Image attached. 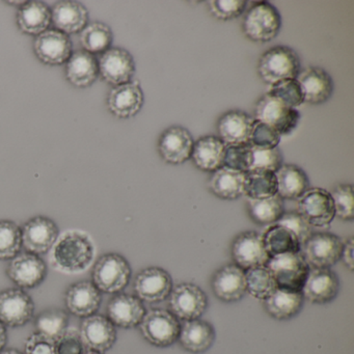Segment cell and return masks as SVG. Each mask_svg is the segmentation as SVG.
Wrapping results in <instances>:
<instances>
[{"label": "cell", "instance_id": "1", "mask_svg": "<svg viewBox=\"0 0 354 354\" xmlns=\"http://www.w3.org/2000/svg\"><path fill=\"white\" fill-rule=\"evenodd\" d=\"M95 254L92 237L80 230H70L59 236L51 248L50 263L64 274H80L92 266Z\"/></svg>", "mask_w": 354, "mask_h": 354}, {"label": "cell", "instance_id": "2", "mask_svg": "<svg viewBox=\"0 0 354 354\" xmlns=\"http://www.w3.org/2000/svg\"><path fill=\"white\" fill-rule=\"evenodd\" d=\"M300 71L299 55L293 48L285 45H277L268 49L259 59V76L269 86L283 80H296Z\"/></svg>", "mask_w": 354, "mask_h": 354}, {"label": "cell", "instance_id": "3", "mask_svg": "<svg viewBox=\"0 0 354 354\" xmlns=\"http://www.w3.org/2000/svg\"><path fill=\"white\" fill-rule=\"evenodd\" d=\"M281 28V13L268 1L254 3L244 14L242 32L252 42H270L279 36Z\"/></svg>", "mask_w": 354, "mask_h": 354}, {"label": "cell", "instance_id": "4", "mask_svg": "<svg viewBox=\"0 0 354 354\" xmlns=\"http://www.w3.org/2000/svg\"><path fill=\"white\" fill-rule=\"evenodd\" d=\"M131 266L125 257L117 252L103 254L92 270L93 283L101 293L117 294L123 291L131 279Z\"/></svg>", "mask_w": 354, "mask_h": 354}, {"label": "cell", "instance_id": "5", "mask_svg": "<svg viewBox=\"0 0 354 354\" xmlns=\"http://www.w3.org/2000/svg\"><path fill=\"white\" fill-rule=\"evenodd\" d=\"M138 327L151 345L167 348L178 341L181 322L169 310L153 308L146 312Z\"/></svg>", "mask_w": 354, "mask_h": 354}, {"label": "cell", "instance_id": "6", "mask_svg": "<svg viewBox=\"0 0 354 354\" xmlns=\"http://www.w3.org/2000/svg\"><path fill=\"white\" fill-rule=\"evenodd\" d=\"M300 118L301 115L297 109L288 106L267 93L257 101L254 107V120L270 126L281 136L293 133L299 124Z\"/></svg>", "mask_w": 354, "mask_h": 354}, {"label": "cell", "instance_id": "7", "mask_svg": "<svg viewBox=\"0 0 354 354\" xmlns=\"http://www.w3.org/2000/svg\"><path fill=\"white\" fill-rule=\"evenodd\" d=\"M343 241L329 232L313 233L300 248V254L312 269H330L341 258Z\"/></svg>", "mask_w": 354, "mask_h": 354}, {"label": "cell", "instance_id": "8", "mask_svg": "<svg viewBox=\"0 0 354 354\" xmlns=\"http://www.w3.org/2000/svg\"><path fill=\"white\" fill-rule=\"evenodd\" d=\"M266 267L270 270L277 288L291 291H301L310 271L300 252L271 257Z\"/></svg>", "mask_w": 354, "mask_h": 354}, {"label": "cell", "instance_id": "9", "mask_svg": "<svg viewBox=\"0 0 354 354\" xmlns=\"http://www.w3.org/2000/svg\"><path fill=\"white\" fill-rule=\"evenodd\" d=\"M169 310L180 321L200 319L208 308V296L196 283H181L167 297Z\"/></svg>", "mask_w": 354, "mask_h": 354}, {"label": "cell", "instance_id": "10", "mask_svg": "<svg viewBox=\"0 0 354 354\" xmlns=\"http://www.w3.org/2000/svg\"><path fill=\"white\" fill-rule=\"evenodd\" d=\"M99 77L113 86L128 84L136 72V61L131 53L122 47H111L98 59Z\"/></svg>", "mask_w": 354, "mask_h": 354}, {"label": "cell", "instance_id": "11", "mask_svg": "<svg viewBox=\"0 0 354 354\" xmlns=\"http://www.w3.org/2000/svg\"><path fill=\"white\" fill-rule=\"evenodd\" d=\"M173 288L171 274L161 267H147L140 270L134 279L133 289L136 297L147 304L165 301Z\"/></svg>", "mask_w": 354, "mask_h": 354}, {"label": "cell", "instance_id": "12", "mask_svg": "<svg viewBox=\"0 0 354 354\" xmlns=\"http://www.w3.org/2000/svg\"><path fill=\"white\" fill-rule=\"evenodd\" d=\"M296 211L313 227H327L335 217L330 192L319 187L310 188L298 198Z\"/></svg>", "mask_w": 354, "mask_h": 354}, {"label": "cell", "instance_id": "13", "mask_svg": "<svg viewBox=\"0 0 354 354\" xmlns=\"http://www.w3.org/2000/svg\"><path fill=\"white\" fill-rule=\"evenodd\" d=\"M59 236L55 221L46 216H36L21 227L22 248L35 254L50 252Z\"/></svg>", "mask_w": 354, "mask_h": 354}, {"label": "cell", "instance_id": "14", "mask_svg": "<svg viewBox=\"0 0 354 354\" xmlns=\"http://www.w3.org/2000/svg\"><path fill=\"white\" fill-rule=\"evenodd\" d=\"M35 304L21 288H10L0 292V322L6 326L20 327L34 317Z\"/></svg>", "mask_w": 354, "mask_h": 354}, {"label": "cell", "instance_id": "15", "mask_svg": "<svg viewBox=\"0 0 354 354\" xmlns=\"http://www.w3.org/2000/svg\"><path fill=\"white\" fill-rule=\"evenodd\" d=\"M48 269L46 263L32 252H19L10 260L7 275L21 289L39 287L46 279Z\"/></svg>", "mask_w": 354, "mask_h": 354}, {"label": "cell", "instance_id": "16", "mask_svg": "<svg viewBox=\"0 0 354 354\" xmlns=\"http://www.w3.org/2000/svg\"><path fill=\"white\" fill-rule=\"evenodd\" d=\"M194 142L189 130L182 126H171L159 136V156L169 165H183L192 157Z\"/></svg>", "mask_w": 354, "mask_h": 354}, {"label": "cell", "instance_id": "17", "mask_svg": "<svg viewBox=\"0 0 354 354\" xmlns=\"http://www.w3.org/2000/svg\"><path fill=\"white\" fill-rule=\"evenodd\" d=\"M34 53L45 65H63L73 53V44L68 35L55 28H49L35 39Z\"/></svg>", "mask_w": 354, "mask_h": 354}, {"label": "cell", "instance_id": "18", "mask_svg": "<svg viewBox=\"0 0 354 354\" xmlns=\"http://www.w3.org/2000/svg\"><path fill=\"white\" fill-rule=\"evenodd\" d=\"M231 257L234 264L244 271L265 266L269 260L262 235L254 231L242 232L234 238L231 244Z\"/></svg>", "mask_w": 354, "mask_h": 354}, {"label": "cell", "instance_id": "19", "mask_svg": "<svg viewBox=\"0 0 354 354\" xmlns=\"http://www.w3.org/2000/svg\"><path fill=\"white\" fill-rule=\"evenodd\" d=\"M80 337L86 350L104 353L115 345L117 329L107 317L94 314L82 320Z\"/></svg>", "mask_w": 354, "mask_h": 354}, {"label": "cell", "instance_id": "20", "mask_svg": "<svg viewBox=\"0 0 354 354\" xmlns=\"http://www.w3.org/2000/svg\"><path fill=\"white\" fill-rule=\"evenodd\" d=\"M210 283L215 297L225 304L240 301L248 293L245 271L235 264H227L217 269Z\"/></svg>", "mask_w": 354, "mask_h": 354}, {"label": "cell", "instance_id": "21", "mask_svg": "<svg viewBox=\"0 0 354 354\" xmlns=\"http://www.w3.org/2000/svg\"><path fill=\"white\" fill-rule=\"evenodd\" d=\"M144 103V91L136 80L113 86L106 99L109 113L123 120L136 117L142 111Z\"/></svg>", "mask_w": 354, "mask_h": 354}, {"label": "cell", "instance_id": "22", "mask_svg": "<svg viewBox=\"0 0 354 354\" xmlns=\"http://www.w3.org/2000/svg\"><path fill=\"white\" fill-rule=\"evenodd\" d=\"M296 80L301 88L304 102L308 104H324L333 96L335 84L328 72L323 68H306L299 72Z\"/></svg>", "mask_w": 354, "mask_h": 354}, {"label": "cell", "instance_id": "23", "mask_svg": "<svg viewBox=\"0 0 354 354\" xmlns=\"http://www.w3.org/2000/svg\"><path fill=\"white\" fill-rule=\"evenodd\" d=\"M301 292L304 299L312 304H329L339 295V277L331 269L310 268Z\"/></svg>", "mask_w": 354, "mask_h": 354}, {"label": "cell", "instance_id": "24", "mask_svg": "<svg viewBox=\"0 0 354 354\" xmlns=\"http://www.w3.org/2000/svg\"><path fill=\"white\" fill-rule=\"evenodd\" d=\"M146 312L144 302L140 298L120 292L107 304L106 317L115 326L133 328L140 325Z\"/></svg>", "mask_w": 354, "mask_h": 354}, {"label": "cell", "instance_id": "25", "mask_svg": "<svg viewBox=\"0 0 354 354\" xmlns=\"http://www.w3.org/2000/svg\"><path fill=\"white\" fill-rule=\"evenodd\" d=\"M102 302V293L90 281L72 283L65 293V304L71 314L80 318L96 314Z\"/></svg>", "mask_w": 354, "mask_h": 354}, {"label": "cell", "instance_id": "26", "mask_svg": "<svg viewBox=\"0 0 354 354\" xmlns=\"http://www.w3.org/2000/svg\"><path fill=\"white\" fill-rule=\"evenodd\" d=\"M254 118L239 109L227 111L217 122L218 138L225 146L250 145Z\"/></svg>", "mask_w": 354, "mask_h": 354}, {"label": "cell", "instance_id": "27", "mask_svg": "<svg viewBox=\"0 0 354 354\" xmlns=\"http://www.w3.org/2000/svg\"><path fill=\"white\" fill-rule=\"evenodd\" d=\"M216 339L214 326L203 319L183 321L180 328L179 342L185 351L202 354L208 351Z\"/></svg>", "mask_w": 354, "mask_h": 354}, {"label": "cell", "instance_id": "28", "mask_svg": "<svg viewBox=\"0 0 354 354\" xmlns=\"http://www.w3.org/2000/svg\"><path fill=\"white\" fill-rule=\"evenodd\" d=\"M53 26L64 34L74 35L82 32L88 24V9L86 6L73 0H63L55 3L51 10Z\"/></svg>", "mask_w": 354, "mask_h": 354}, {"label": "cell", "instance_id": "29", "mask_svg": "<svg viewBox=\"0 0 354 354\" xmlns=\"http://www.w3.org/2000/svg\"><path fill=\"white\" fill-rule=\"evenodd\" d=\"M225 149L227 146L218 136H201L194 142L190 159L196 169L212 174L223 167Z\"/></svg>", "mask_w": 354, "mask_h": 354}, {"label": "cell", "instance_id": "30", "mask_svg": "<svg viewBox=\"0 0 354 354\" xmlns=\"http://www.w3.org/2000/svg\"><path fill=\"white\" fill-rule=\"evenodd\" d=\"M65 76L75 88H90L99 77L98 59L86 51H76L65 64Z\"/></svg>", "mask_w": 354, "mask_h": 354}, {"label": "cell", "instance_id": "31", "mask_svg": "<svg viewBox=\"0 0 354 354\" xmlns=\"http://www.w3.org/2000/svg\"><path fill=\"white\" fill-rule=\"evenodd\" d=\"M16 24L24 34L39 36L53 24L50 7L40 0L26 1L18 10Z\"/></svg>", "mask_w": 354, "mask_h": 354}, {"label": "cell", "instance_id": "32", "mask_svg": "<svg viewBox=\"0 0 354 354\" xmlns=\"http://www.w3.org/2000/svg\"><path fill=\"white\" fill-rule=\"evenodd\" d=\"M264 301V308L267 314L275 320H290L301 312L304 306V295L301 291L277 288Z\"/></svg>", "mask_w": 354, "mask_h": 354}, {"label": "cell", "instance_id": "33", "mask_svg": "<svg viewBox=\"0 0 354 354\" xmlns=\"http://www.w3.org/2000/svg\"><path fill=\"white\" fill-rule=\"evenodd\" d=\"M245 174L227 167H221L211 174L208 189L221 200L235 201L244 196Z\"/></svg>", "mask_w": 354, "mask_h": 354}, {"label": "cell", "instance_id": "34", "mask_svg": "<svg viewBox=\"0 0 354 354\" xmlns=\"http://www.w3.org/2000/svg\"><path fill=\"white\" fill-rule=\"evenodd\" d=\"M277 196L285 200L297 201L306 190L310 189V179L306 171L296 165L283 163L275 173Z\"/></svg>", "mask_w": 354, "mask_h": 354}, {"label": "cell", "instance_id": "35", "mask_svg": "<svg viewBox=\"0 0 354 354\" xmlns=\"http://www.w3.org/2000/svg\"><path fill=\"white\" fill-rule=\"evenodd\" d=\"M263 243L269 258L279 254L299 252L301 245L297 237L283 225H269L262 235Z\"/></svg>", "mask_w": 354, "mask_h": 354}, {"label": "cell", "instance_id": "36", "mask_svg": "<svg viewBox=\"0 0 354 354\" xmlns=\"http://www.w3.org/2000/svg\"><path fill=\"white\" fill-rule=\"evenodd\" d=\"M248 216L259 225H271L279 221L285 213V203L281 196H275L270 198L254 200L248 198Z\"/></svg>", "mask_w": 354, "mask_h": 354}, {"label": "cell", "instance_id": "37", "mask_svg": "<svg viewBox=\"0 0 354 354\" xmlns=\"http://www.w3.org/2000/svg\"><path fill=\"white\" fill-rule=\"evenodd\" d=\"M113 32L111 26L104 22L94 21L88 24L80 32V43L84 51L94 55H102L113 47Z\"/></svg>", "mask_w": 354, "mask_h": 354}, {"label": "cell", "instance_id": "38", "mask_svg": "<svg viewBox=\"0 0 354 354\" xmlns=\"http://www.w3.org/2000/svg\"><path fill=\"white\" fill-rule=\"evenodd\" d=\"M277 194L275 173L265 169H250L245 174L244 196L248 198L261 200Z\"/></svg>", "mask_w": 354, "mask_h": 354}, {"label": "cell", "instance_id": "39", "mask_svg": "<svg viewBox=\"0 0 354 354\" xmlns=\"http://www.w3.org/2000/svg\"><path fill=\"white\" fill-rule=\"evenodd\" d=\"M69 316L62 308H47L36 319L37 333L59 343L67 333Z\"/></svg>", "mask_w": 354, "mask_h": 354}, {"label": "cell", "instance_id": "40", "mask_svg": "<svg viewBox=\"0 0 354 354\" xmlns=\"http://www.w3.org/2000/svg\"><path fill=\"white\" fill-rule=\"evenodd\" d=\"M246 291L257 299L265 300L277 286L270 270L265 266L245 270Z\"/></svg>", "mask_w": 354, "mask_h": 354}, {"label": "cell", "instance_id": "41", "mask_svg": "<svg viewBox=\"0 0 354 354\" xmlns=\"http://www.w3.org/2000/svg\"><path fill=\"white\" fill-rule=\"evenodd\" d=\"M21 248V227L12 221H0V261L12 260Z\"/></svg>", "mask_w": 354, "mask_h": 354}, {"label": "cell", "instance_id": "42", "mask_svg": "<svg viewBox=\"0 0 354 354\" xmlns=\"http://www.w3.org/2000/svg\"><path fill=\"white\" fill-rule=\"evenodd\" d=\"M335 217L343 221H354L353 185L339 184L330 192Z\"/></svg>", "mask_w": 354, "mask_h": 354}, {"label": "cell", "instance_id": "43", "mask_svg": "<svg viewBox=\"0 0 354 354\" xmlns=\"http://www.w3.org/2000/svg\"><path fill=\"white\" fill-rule=\"evenodd\" d=\"M267 94L279 99L292 109L304 104L301 88L296 80H283L270 86Z\"/></svg>", "mask_w": 354, "mask_h": 354}, {"label": "cell", "instance_id": "44", "mask_svg": "<svg viewBox=\"0 0 354 354\" xmlns=\"http://www.w3.org/2000/svg\"><path fill=\"white\" fill-rule=\"evenodd\" d=\"M209 12L219 21H230L245 13L248 1L245 0H211L207 3Z\"/></svg>", "mask_w": 354, "mask_h": 354}, {"label": "cell", "instance_id": "45", "mask_svg": "<svg viewBox=\"0 0 354 354\" xmlns=\"http://www.w3.org/2000/svg\"><path fill=\"white\" fill-rule=\"evenodd\" d=\"M252 151L250 145L227 146L223 167L246 174L252 169Z\"/></svg>", "mask_w": 354, "mask_h": 354}, {"label": "cell", "instance_id": "46", "mask_svg": "<svg viewBox=\"0 0 354 354\" xmlns=\"http://www.w3.org/2000/svg\"><path fill=\"white\" fill-rule=\"evenodd\" d=\"M281 136L270 126L254 120L250 138L252 148L273 149L279 147Z\"/></svg>", "mask_w": 354, "mask_h": 354}, {"label": "cell", "instance_id": "47", "mask_svg": "<svg viewBox=\"0 0 354 354\" xmlns=\"http://www.w3.org/2000/svg\"><path fill=\"white\" fill-rule=\"evenodd\" d=\"M252 169H265L277 173L283 165V152L279 147L273 149L252 148Z\"/></svg>", "mask_w": 354, "mask_h": 354}, {"label": "cell", "instance_id": "48", "mask_svg": "<svg viewBox=\"0 0 354 354\" xmlns=\"http://www.w3.org/2000/svg\"><path fill=\"white\" fill-rule=\"evenodd\" d=\"M277 223L289 229L297 237L300 245H302L314 233L312 225L297 211H285Z\"/></svg>", "mask_w": 354, "mask_h": 354}, {"label": "cell", "instance_id": "49", "mask_svg": "<svg viewBox=\"0 0 354 354\" xmlns=\"http://www.w3.org/2000/svg\"><path fill=\"white\" fill-rule=\"evenodd\" d=\"M26 354H57V343L41 333H34L26 341Z\"/></svg>", "mask_w": 354, "mask_h": 354}, {"label": "cell", "instance_id": "50", "mask_svg": "<svg viewBox=\"0 0 354 354\" xmlns=\"http://www.w3.org/2000/svg\"><path fill=\"white\" fill-rule=\"evenodd\" d=\"M84 351L80 333L76 330L68 329L63 339L57 343V354H82Z\"/></svg>", "mask_w": 354, "mask_h": 354}, {"label": "cell", "instance_id": "51", "mask_svg": "<svg viewBox=\"0 0 354 354\" xmlns=\"http://www.w3.org/2000/svg\"><path fill=\"white\" fill-rule=\"evenodd\" d=\"M354 239L352 237L348 238L346 241H343V248H342L341 258L339 260L343 262L344 266L353 271L354 269Z\"/></svg>", "mask_w": 354, "mask_h": 354}, {"label": "cell", "instance_id": "52", "mask_svg": "<svg viewBox=\"0 0 354 354\" xmlns=\"http://www.w3.org/2000/svg\"><path fill=\"white\" fill-rule=\"evenodd\" d=\"M8 341V333L6 325L0 322V351L5 348Z\"/></svg>", "mask_w": 354, "mask_h": 354}, {"label": "cell", "instance_id": "53", "mask_svg": "<svg viewBox=\"0 0 354 354\" xmlns=\"http://www.w3.org/2000/svg\"><path fill=\"white\" fill-rule=\"evenodd\" d=\"M0 354H24L21 352L18 351V350L13 349V348H10V349H3L0 351Z\"/></svg>", "mask_w": 354, "mask_h": 354}, {"label": "cell", "instance_id": "54", "mask_svg": "<svg viewBox=\"0 0 354 354\" xmlns=\"http://www.w3.org/2000/svg\"><path fill=\"white\" fill-rule=\"evenodd\" d=\"M82 354H103L100 353V352L93 351V350H86V351H84Z\"/></svg>", "mask_w": 354, "mask_h": 354}]
</instances>
